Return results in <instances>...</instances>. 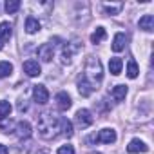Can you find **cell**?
Listing matches in <instances>:
<instances>
[{"instance_id":"obj_1","label":"cell","mask_w":154,"mask_h":154,"mask_svg":"<svg viewBox=\"0 0 154 154\" xmlns=\"http://www.w3.org/2000/svg\"><path fill=\"white\" fill-rule=\"evenodd\" d=\"M60 127H62V118H58L56 114L44 112L38 116V134L44 140L56 138L60 134Z\"/></svg>"},{"instance_id":"obj_2","label":"cell","mask_w":154,"mask_h":154,"mask_svg":"<svg viewBox=\"0 0 154 154\" xmlns=\"http://www.w3.org/2000/svg\"><path fill=\"white\" fill-rule=\"evenodd\" d=\"M84 78L89 80L94 87H96V84L102 82V78H103V69H102V62H100L98 58H94V56H89V58H87Z\"/></svg>"},{"instance_id":"obj_3","label":"cell","mask_w":154,"mask_h":154,"mask_svg":"<svg viewBox=\"0 0 154 154\" xmlns=\"http://www.w3.org/2000/svg\"><path fill=\"white\" fill-rule=\"evenodd\" d=\"M33 98H35L36 103L45 105V103L49 102V93H47L45 85H35V87H33Z\"/></svg>"},{"instance_id":"obj_4","label":"cell","mask_w":154,"mask_h":154,"mask_svg":"<svg viewBox=\"0 0 154 154\" xmlns=\"http://www.w3.org/2000/svg\"><path fill=\"white\" fill-rule=\"evenodd\" d=\"M76 123H78V127H82V129H85V127H89L91 123H93V116H91V111H87V109H80L78 112H76Z\"/></svg>"},{"instance_id":"obj_5","label":"cell","mask_w":154,"mask_h":154,"mask_svg":"<svg viewBox=\"0 0 154 154\" xmlns=\"http://www.w3.org/2000/svg\"><path fill=\"white\" fill-rule=\"evenodd\" d=\"M147 150H149V147H147L145 141H141L140 138L131 140L129 145H127V152H129V154H140V152H147Z\"/></svg>"},{"instance_id":"obj_6","label":"cell","mask_w":154,"mask_h":154,"mask_svg":"<svg viewBox=\"0 0 154 154\" xmlns=\"http://www.w3.org/2000/svg\"><path fill=\"white\" fill-rule=\"evenodd\" d=\"M56 107L60 109V111H67V109H71V105H72V100H71V96L67 94V93H58L56 94Z\"/></svg>"},{"instance_id":"obj_7","label":"cell","mask_w":154,"mask_h":154,"mask_svg":"<svg viewBox=\"0 0 154 154\" xmlns=\"http://www.w3.org/2000/svg\"><path fill=\"white\" fill-rule=\"evenodd\" d=\"M100 143H114L116 141V131L114 129H102L96 138Z\"/></svg>"},{"instance_id":"obj_8","label":"cell","mask_w":154,"mask_h":154,"mask_svg":"<svg viewBox=\"0 0 154 154\" xmlns=\"http://www.w3.org/2000/svg\"><path fill=\"white\" fill-rule=\"evenodd\" d=\"M38 56H40L42 62H51L53 56H54V49H53V45H51V44H44V45H40V47H38Z\"/></svg>"},{"instance_id":"obj_9","label":"cell","mask_w":154,"mask_h":154,"mask_svg":"<svg viewBox=\"0 0 154 154\" xmlns=\"http://www.w3.org/2000/svg\"><path fill=\"white\" fill-rule=\"evenodd\" d=\"M24 72H26L27 76H38V74L42 72L40 63L35 62V60H27V62L24 63Z\"/></svg>"},{"instance_id":"obj_10","label":"cell","mask_w":154,"mask_h":154,"mask_svg":"<svg viewBox=\"0 0 154 154\" xmlns=\"http://www.w3.org/2000/svg\"><path fill=\"white\" fill-rule=\"evenodd\" d=\"M96 87L89 82V80H85V78H82L80 82H78V93L84 96V98H87V96H91L93 94V91H94Z\"/></svg>"},{"instance_id":"obj_11","label":"cell","mask_w":154,"mask_h":154,"mask_svg":"<svg viewBox=\"0 0 154 154\" xmlns=\"http://www.w3.org/2000/svg\"><path fill=\"white\" fill-rule=\"evenodd\" d=\"M125 44H127L125 33H116V35H114V40H112V51H114V53L123 51V49H125Z\"/></svg>"},{"instance_id":"obj_12","label":"cell","mask_w":154,"mask_h":154,"mask_svg":"<svg viewBox=\"0 0 154 154\" xmlns=\"http://www.w3.org/2000/svg\"><path fill=\"white\" fill-rule=\"evenodd\" d=\"M15 134L18 138H27L31 134V123L29 122H18L15 127Z\"/></svg>"},{"instance_id":"obj_13","label":"cell","mask_w":154,"mask_h":154,"mask_svg":"<svg viewBox=\"0 0 154 154\" xmlns=\"http://www.w3.org/2000/svg\"><path fill=\"white\" fill-rule=\"evenodd\" d=\"M138 27L143 31H152L154 29V17L152 15H143L138 22Z\"/></svg>"},{"instance_id":"obj_14","label":"cell","mask_w":154,"mask_h":154,"mask_svg":"<svg viewBox=\"0 0 154 154\" xmlns=\"http://www.w3.org/2000/svg\"><path fill=\"white\" fill-rule=\"evenodd\" d=\"M26 31H27L29 35H35V33H38V31H40V22H38V18H35V17H29V18L26 20Z\"/></svg>"},{"instance_id":"obj_15","label":"cell","mask_w":154,"mask_h":154,"mask_svg":"<svg viewBox=\"0 0 154 154\" xmlns=\"http://www.w3.org/2000/svg\"><path fill=\"white\" fill-rule=\"evenodd\" d=\"M11 33H13V29H11V24L9 22H2V24H0V40H2V42L9 40L11 38Z\"/></svg>"},{"instance_id":"obj_16","label":"cell","mask_w":154,"mask_h":154,"mask_svg":"<svg viewBox=\"0 0 154 154\" xmlns=\"http://www.w3.org/2000/svg\"><path fill=\"white\" fill-rule=\"evenodd\" d=\"M122 67H123V62H122V58H111V62H109V69H111V74L118 76V74L122 72Z\"/></svg>"},{"instance_id":"obj_17","label":"cell","mask_w":154,"mask_h":154,"mask_svg":"<svg viewBox=\"0 0 154 154\" xmlns=\"http://www.w3.org/2000/svg\"><path fill=\"white\" fill-rule=\"evenodd\" d=\"M125 96H127V85H116L114 89H112V98L116 100V102H122V100H125Z\"/></svg>"},{"instance_id":"obj_18","label":"cell","mask_w":154,"mask_h":154,"mask_svg":"<svg viewBox=\"0 0 154 154\" xmlns=\"http://www.w3.org/2000/svg\"><path fill=\"white\" fill-rule=\"evenodd\" d=\"M105 36H107L105 29H103V27H96V31L91 35V42H93V44H100L102 40H105Z\"/></svg>"},{"instance_id":"obj_19","label":"cell","mask_w":154,"mask_h":154,"mask_svg":"<svg viewBox=\"0 0 154 154\" xmlns=\"http://www.w3.org/2000/svg\"><path fill=\"white\" fill-rule=\"evenodd\" d=\"M60 132H62L63 136H67V138H71V136H72V123H71L69 120H65V118H62V127H60Z\"/></svg>"},{"instance_id":"obj_20","label":"cell","mask_w":154,"mask_h":154,"mask_svg":"<svg viewBox=\"0 0 154 154\" xmlns=\"http://www.w3.org/2000/svg\"><path fill=\"white\" fill-rule=\"evenodd\" d=\"M13 72V65L9 62H0V78H8Z\"/></svg>"},{"instance_id":"obj_21","label":"cell","mask_w":154,"mask_h":154,"mask_svg":"<svg viewBox=\"0 0 154 154\" xmlns=\"http://www.w3.org/2000/svg\"><path fill=\"white\" fill-rule=\"evenodd\" d=\"M138 72H140V69H138L136 62H134V60H131V62L127 63V76H129V78H136Z\"/></svg>"},{"instance_id":"obj_22","label":"cell","mask_w":154,"mask_h":154,"mask_svg":"<svg viewBox=\"0 0 154 154\" xmlns=\"http://www.w3.org/2000/svg\"><path fill=\"white\" fill-rule=\"evenodd\" d=\"M18 9H20V2H18V0H8V2H6V11L9 15L17 13Z\"/></svg>"},{"instance_id":"obj_23","label":"cell","mask_w":154,"mask_h":154,"mask_svg":"<svg viewBox=\"0 0 154 154\" xmlns=\"http://www.w3.org/2000/svg\"><path fill=\"white\" fill-rule=\"evenodd\" d=\"M11 112V103L6 100H0V118H6Z\"/></svg>"},{"instance_id":"obj_24","label":"cell","mask_w":154,"mask_h":154,"mask_svg":"<svg viewBox=\"0 0 154 154\" xmlns=\"http://www.w3.org/2000/svg\"><path fill=\"white\" fill-rule=\"evenodd\" d=\"M103 9L109 15H118L122 11V4H103Z\"/></svg>"},{"instance_id":"obj_25","label":"cell","mask_w":154,"mask_h":154,"mask_svg":"<svg viewBox=\"0 0 154 154\" xmlns=\"http://www.w3.org/2000/svg\"><path fill=\"white\" fill-rule=\"evenodd\" d=\"M56 154H74V147L72 145H62V147H58Z\"/></svg>"},{"instance_id":"obj_26","label":"cell","mask_w":154,"mask_h":154,"mask_svg":"<svg viewBox=\"0 0 154 154\" xmlns=\"http://www.w3.org/2000/svg\"><path fill=\"white\" fill-rule=\"evenodd\" d=\"M0 154H8V147L0 143Z\"/></svg>"},{"instance_id":"obj_27","label":"cell","mask_w":154,"mask_h":154,"mask_svg":"<svg viewBox=\"0 0 154 154\" xmlns=\"http://www.w3.org/2000/svg\"><path fill=\"white\" fill-rule=\"evenodd\" d=\"M2 47H4V42H2V40H0V49H2Z\"/></svg>"},{"instance_id":"obj_28","label":"cell","mask_w":154,"mask_h":154,"mask_svg":"<svg viewBox=\"0 0 154 154\" xmlns=\"http://www.w3.org/2000/svg\"><path fill=\"white\" fill-rule=\"evenodd\" d=\"M91 154H102V152H91Z\"/></svg>"},{"instance_id":"obj_29","label":"cell","mask_w":154,"mask_h":154,"mask_svg":"<svg viewBox=\"0 0 154 154\" xmlns=\"http://www.w3.org/2000/svg\"><path fill=\"white\" fill-rule=\"evenodd\" d=\"M38 154H47V152H44V150H42V152H38Z\"/></svg>"}]
</instances>
